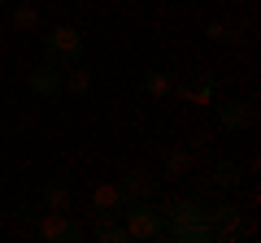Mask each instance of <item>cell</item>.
<instances>
[{"instance_id":"6da1fadb","label":"cell","mask_w":261,"mask_h":243,"mask_svg":"<svg viewBox=\"0 0 261 243\" xmlns=\"http://www.w3.org/2000/svg\"><path fill=\"white\" fill-rule=\"evenodd\" d=\"M122 217H126V239H140V243H157L166 239V208L152 204V200H130L126 208H122Z\"/></svg>"},{"instance_id":"7a4b0ae2","label":"cell","mask_w":261,"mask_h":243,"mask_svg":"<svg viewBox=\"0 0 261 243\" xmlns=\"http://www.w3.org/2000/svg\"><path fill=\"white\" fill-rule=\"evenodd\" d=\"M44 52L57 66H74L79 56H83V35L74 26H53V35L44 39Z\"/></svg>"},{"instance_id":"3957f363","label":"cell","mask_w":261,"mask_h":243,"mask_svg":"<svg viewBox=\"0 0 261 243\" xmlns=\"http://www.w3.org/2000/svg\"><path fill=\"white\" fill-rule=\"evenodd\" d=\"M35 226H39V239H48V243H83L87 239V230L79 222H70L65 213H57V208H48V213H39L35 217Z\"/></svg>"},{"instance_id":"277c9868","label":"cell","mask_w":261,"mask_h":243,"mask_svg":"<svg viewBox=\"0 0 261 243\" xmlns=\"http://www.w3.org/2000/svg\"><path fill=\"white\" fill-rule=\"evenodd\" d=\"M87 204H92V213H100V217H122V208L130 204V196L122 191V183H100V187H92Z\"/></svg>"},{"instance_id":"5b68a950","label":"cell","mask_w":261,"mask_h":243,"mask_svg":"<svg viewBox=\"0 0 261 243\" xmlns=\"http://www.w3.org/2000/svg\"><path fill=\"white\" fill-rule=\"evenodd\" d=\"M61 66H57V61H39V66L35 70H27V87H31V92H35V96H57V92H61Z\"/></svg>"},{"instance_id":"8992f818","label":"cell","mask_w":261,"mask_h":243,"mask_svg":"<svg viewBox=\"0 0 261 243\" xmlns=\"http://www.w3.org/2000/svg\"><path fill=\"white\" fill-rule=\"evenodd\" d=\"M166 234L174 243H205L214 239V226H209V217H183V222H170Z\"/></svg>"},{"instance_id":"52a82bcc","label":"cell","mask_w":261,"mask_h":243,"mask_svg":"<svg viewBox=\"0 0 261 243\" xmlns=\"http://www.w3.org/2000/svg\"><path fill=\"white\" fill-rule=\"evenodd\" d=\"M44 204L57 208V213H70V208H74V191L65 187V183H48L44 187Z\"/></svg>"},{"instance_id":"ba28073f","label":"cell","mask_w":261,"mask_h":243,"mask_svg":"<svg viewBox=\"0 0 261 243\" xmlns=\"http://www.w3.org/2000/svg\"><path fill=\"white\" fill-rule=\"evenodd\" d=\"M122 191H126L130 200H152L157 196V183H152L148 174H130L126 183H122Z\"/></svg>"},{"instance_id":"9c48e42d","label":"cell","mask_w":261,"mask_h":243,"mask_svg":"<svg viewBox=\"0 0 261 243\" xmlns=\"http://www.w3.org/2000/svg\"><path fill=\"white\" fill-rule=\"evenodd\" d=\"M96 239H100V243H130L126 239V226H118L113 217H100V222H96Z\"/></svg>"},{"instance_id":"30bf717a","label":"cell","mask_w":261,"mask_h":243,"mask_svg":"<svg viewBox=\"0 0 261 243\" xmlns=\"http://www.w3.org/2000/svg\"><path fill=\"white\" fill-rule=\"evenodd\" d=\"M218 122H222L226 131H240L244 122H248V104H222L218 109Z\"/></svg>"},{"instance_id":"8fae6325","label":"cell","mask_w":261,"mask_h":243,"mask_svg":"<svg viewBox=\"0 0 261 243\" xmlns=\"http://www.w3.org/2000/svg\"><path fill=\"white\" fill-rule=\"evenodd\" d=\"M87 83H92V78H87V70L79 66V61L65 70V78H61V87H65V92H74V96H83V92H87Z\"/></svg>"},{"instance_id":"7c38bea8","label":"cell","mask_w":261,"mask_h":243,"mask_svg":"<svg viewBox=\"0 0 261 243\" xmlns=\"http://www.w3.org/2000/svg\"><path fill=\"white\" fill-rule=\"evenodd\" d=\"M144 92L148 96H166L170 92V74L166 70H148V74H144Z\"/></svg>"},{"instance_id":"4fadbf2b","label":"cell","mask_w":261,"mask_h":243,"mask_svg":"<svg viewBox=\"0 0 261 243\" xmlns=\"http://www.w3.org/2000/svg\"><path fill=\"white\" fill-rule=\"evenodd\" d=\"M35 22H39V9H35V5H18V9H13V26L31 31Z\"/></svg>"},{"instance_id":"5bb4252c","label":"cell","mask_w":261,"mask_h":243,"mask_svg":"<svg viewBox=\"0 0 261 243\" xmlns=\"http://www.w3.org/2000/svg\"><path fill=\"white\" fill-rule=\"evenodd\" d=\"M187 165H192V157H187V152L183 148H178V152H170V157H166V174H187Z\"/></svg>"},{"instance_id":"9a60e30c","label":"cell","mask_w":261,"mask_h":243,"mask_svg":"<svg viewBox=\"0 0 261 243\" xmlns=\"http://www.w3.org/2000/svg\"><path fill=\"white\" fill-rule=\"evenodd\" d=\"M214 174H218V187H235V165H231V161H222Z\"/></svg>"},{"instance_id":"2e32d148","label":"cell","mask_w":261,"mask_h":243,"mask_svg":"<svg viewBox=\"0 0 261 243\" xmlns=\"http://www.w3.org/2000/svg\"><path fill=\"white\" fill-rule=\"evenodd\" d=\"M205 31H209V35H214V39H222V35H231V31H226V26H222V22H209V26H205ZM231 39H235V35H231Z\"/></svg>"},{"instance_id":"e0dca14e","label":"cell","mask_w":261,"mask_h":243,"mask_svg":"<svg viewBox=\"0 0 261 243\" xmlns=\"http://www.w3.org/2000/svg\"><path fill=\"white\" fill-rule=\"evenodd\" d=\"M0 131H5V126H0Z\"/></svg>"}]
</instances>
